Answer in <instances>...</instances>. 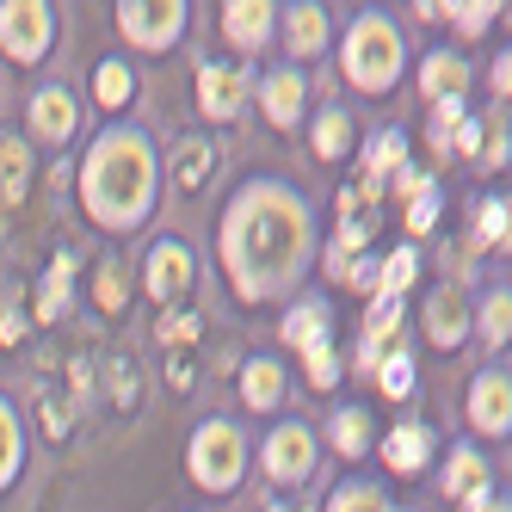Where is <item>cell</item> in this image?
<instances>
[{
	"label": "cell",
	"instance_id": "ba28073f",
	"mask_svg": "<svg viewBox=\"0 0 512 512\" xmlns=\"http://www.w3.org/2000/svg\"><path fill=\"white\" fill-rule=\"evenodd\" d=\"M192 247L186 241H173V235H161L149 253H142V290H149L155 303H179L192 290Z\"/></svg>",
	"mask_w": 512,
	"mask_h": 512
},
{
	"label": "cell",
	"instance_id": "74e56055",
	"mask_svg": "<svg viewBox=\"0 0 512 512\" xmlns=\"http://www.w3.org/2000/svg\"><path fill=\"white\" fill-rule=\"evenodd\" d=\"M309 358V389H334L340 383V352L334 346H315V352H303Z\"/></svg>",
	"mask_w": 512,
	"mask_h": 512
},
{
	"label": "cell",
	"instance_id": "ab89813d",
	"mask_svg": "<svg viewBox=\"0 0 512 512\" xmlns=\"http://www.w3.org/2000/svg\"><path fill=\"white\" fill-rule=\"evenodd\" d=\"M44 432L50 438H68V426H75V401H62V395H44Z\"/></svg>",
	"mask_w": 512,
	"mask_h": 512
},
{
	"label": "cell",
	"instance_id": "f35d334b",
	"mask_svg": "<svg viewBox=\"0 0 512 512\" xmlns=\"http://www.w3.org/2000/svg\"><path fill=\"white\" fill-rule=\"evenodd\" d=\"M451 13H457V31H463V38H475V31L494 25L500 7H494V0H469V7H451Z\"/></svg>",
	"mask_w": 512,
	"mask_h": 512
},
{
	"label": "cell",
	"instance_id": "ffe728a7",
	"mask_svg": "<svg viewBox=\"0 0 512 512\" xmlns=\"http://www.w3.org/2000/svg\"><path fill=\"white\" fill-rule=\"evenodd\" d=\"M426 457H432V426H420V420H401V426L383 438V463H389V475H420Z\"/></svg>",
	"mask_w": 512,
	"mask_h": 512
},
{
	"label": "cell",
	"instance_id": "d6a6232c",
	"mask_svg": "<svg viewBox=\"0 0 512 512\" xmlns=\"http://www.w3.org/2000/svg\"><path fill=\"white\" fill-rule=\"evenodd\" d=\"M506 210H512L506 198H482V204H475V247H506V235H512Z\"/></svg>",
	"mask_w": 512,
	"mask_h": 512
},
{
	"label": "cell",
	"instance_id": "d590c367",
	"mask_svg": "<svg viewBox=\"0 0 512 512\" xmlns=\"http://www.w3.org/2000/svg\"><path fill=\"white\" fill-rule=\"evenodd\" d=\"M463 118H469L463 99H438V105H432V149H438V155H451V136H457Z\"/></svg>",
	"mask_w": 512,
	"mask_h": 512
},
{
	"label": "cell",
	"instance_id": "836d02e7",
	"mask_svg": "<svg viewBox=\"0 0 512 512\" xmlns=\"http://www.w3.org/2000/svg\"><path fill=\"white\" fill-rule=\"evenodd\" d=\"M93 303H99L105 315H118V309L130 303V272H124L118 260H105V266L93 272Z\"/></svg>",
	"mask_w": 512,
	"mask_h": 512
},
{
	"label": "cell",
	"instance_id": "e0dca14e",
	"mask_svg": "<svg viewBox=\"0 0 512 512\" xmlns=\"http://www.w3.org/2000/svg\"><path fill=\"white\" fill-rule=\"evenodd\" d=\"M303 93H309V75H303V68H272V75L260 81V105H266V118L278 124V130H290V124H297L303 118Z\"/></svg>",
	"mask_w": 512,
	"mask_h": 512
},
{
	"label": "cell",
	"instance_id": "f6af8a7d",
	"mask_svg": "<svg viewBox=\"0 0 512 512\" xmlns=\"http://www.w3.org/2000/svg\"><path fill=\"white\" fill-rule=\"evenodd\" d=\"M488 87H494V93H500V99H506V87H512V68H506V56H500V62H494V75H488Z\"/></svg>",
	"mask_w": 512,
	"mask_h": 512
},
{
	"label": "cell",
	"instance_id": "7a4b0ae2",
	"mask_svg": "<svg viewBox=\"0 0 512 512\" xmlns=\"http://www.w3.org/2000/svg\"><path fill=\"white\" fill-rule=\"evenodd\" d=\"M161 192V155L136 124H105L81 161V204L105 235H130L155 210Z\"/></svg>",
	"mask_w": 512,
	"mask_h": 512
},
{
	"label": "cell",
	"instance_id": "f1b7e54d",
	"mask_svg": "<svg viewBox=\"0 0 512 512\" xmlns=\"http://www.w3.org/2000/svg\"><path fill=\"white\" fill-rule=\"evenodd\" d=\"M210 173H216V149H210V142H198V136H186V142L173 149V179H179L186 192H198Z\"/></svg>",
	"mask_w": 512,
	"mask_h": 512
},
{
	"label": "cell",
	"instance_id": "cb8c5ba5",
	"mask_svg": "<svg viewBox=\"0 0 512 512\" xmlns=\"http://www.w3.org/2000/svg\"><path fill=\"white\" fill-rule=\"evenodd\" d=\"M401 167H408V130H401V124H389V130H377L371 142H364V167H358V173L395 179Z\"/></svg>",
	"mask_w": 512,
	"mask_h": 512
},
{
	"label": "cell",
	"instance_id": "bcb514c9",
	"mask_svg": "<svg viewBox=\"0 0 512 512\" xmlns=\"http://www.w3.org/2000/svg\"><path fill=\"white\" fill-rule=\"evenodd\" d=\"M272 512H309V506H272Z\"/></svg>",
	"mask_w": 512,
	"mask_h": 512
},
{
	"label": "cell",
	"instance_id": "4dcf8cb0",
	"mask_svg": "<svg viewBox=\"0 0 512 512\" xmlns=\"http://www.w3.org/2000/svg\"><path fill=\"white\" fill-rule=\"evenodd\" d=\"M309 142H315L321 161H340V155L352 149V112H321L315 130H309Z\"/></svg>",
	"mask_w": 512,
	"mask_h": 512
},
{
	"label": "cell",
	"instance_id": "7bdbcfd3",
	"mask_svg": "<svg viewBox=\"0 0 512 512\" xmlns=\"http://www.w3.org/2000/svg\"><path fill=\"white\" fill-rule=\"evenodd\" d=\"M25 340V315L19 309H0V346H19Z\"/></svg>",
	"mask_w": 512,
	"mask_h": 512
},
{
	"label": "cell",
	"instance_id": "8d00e7d4",
	"mask_svg": "<svg viewBox=\"0 0 512 512\" xmlns=\"http://www.w3.org/2000/svg\"><path fill=\"white\" fill-rule=\"evenodd\" d=\"M438 210H445V198H438V179H426V186L408 198V229H414V235H426V229L438 223Z\"/></svg>",
	"mask_w": 512,
	"mask_h": 512
},
{
	"label": "cell",
	"instance_id": "d6986e66",
	"mask_svg": "<svg viewBox=\"0 0 512 512\" xmlns=\"http://www.w3.org/2000/svg\"><path fill=\"white\" fill-rule=\"evenodd\" d=\"M278 13H284V50H290V68L327 50V7H278Z\"/></svg>",
	"mask_w": 512,
	"mask_h": 512
},
{
	"label": "cell",
	"instance_id": "ac0fdd59",
	"mask_svg": "<svg viewBox=\"0 0 512 512\" xmlns=\"http://www.w3.org/2000/svg\"><path fill=\"white\" fill-rule=\"evenodd\" d=\"M25 186H31V149H25V136L0 130V229H7V216L25 204Z\"/></svg>",
	"mask_w": 512,
	"mask_h": 512
},
{
	"label": "cell",
	"instance_id": "30bf717a",
	"mask_svg": "<svg viewBox=\"0 0 512 512\" xmlns=\"http://www.w3.org/2000/svg\"><path fill=\"white\" fill-rule=\"evenodd\" d=\"M247 93H253V75H247L241 62H204L198 68V105H204V118H216V124L241 118Z\"/></svg>",
	"mask_w": 512,
	"mask_h": 512
},
{
	"label": "cell",
	"instance_id": "4316f807",
	"mask_svg": "<svg viewBox=\"0 0 512 512\" xmlns=\"http://www.w3.org/2000/svg\"><path fill=\"white\" fill-rule=\"evenodd\" d=\"M25 469V426H19V408L0 395V488H13Z\"/></svg>",
	"mask_w": 512,
	"mask_h": 512
},
{
	"label": "cell",
	"instance_id": "6da1fadb",
	"mask_svg": "<svg viewBox=\"0 0 512 512\" xmlns=\"http://www.w3.org/2000/svg\"><path fill=\"white\" fill-rule=\"evenodd\" d=\"M315 266L309 198L284 179H247L223 210V272L241 303L290 297Z\"/></svg>",
	"mask_w": 512,
	"mask_h": 512
},
{
	"label": "cell",
	"instance_id": "7c38bea8",
	"mask_svg": "<svg viewBox=\"0 0 512 512\" xmlns=\"http://www.w3.org/2000/svg\"><path fill=\"white\" fill-rule=\"evenodd\" d=\"M272 31H278V7H272V0H229V7H223V38L241 56H260L272 44Z\"/></svg>",
	"mask_w": 512,
	"mask_h": 512
},
{
	"label": "cell",
	"instance_id": "7402d4cb",
	"mask_svg": "<svg viewBox=\"0 0 512 512\" xmlns=\"http://www.w3.org/2000/svg\"><path fill=\"white\" fill-rule=\"evenodd\" d=\"M68 309H75V253H56L50 272L38 278V321H62Z\"/></svg>",
	"mask_w": 512,
	"mask_h": 512
},
{
	"label": "cell",
	"instance_id": "f546056e",
	"mask_svg": "<svg viewBox=\"0 0 512 512\" xmlns=\"http://www.w3.org/2000/svg\"><path fill=\"white\" fill-rule=\"evenodd\" d=\"M327 512H395V506H389V494L377 482H358L352 475V482H340L334 494H327Z\"/></svg>",
	"mask_w": 512,
	"mask_h": 512
},
{
	"label": "cell",
	"instance_id": "484cf974",
	"mask_svg": "<svg viewBox=\"0 0 512 512\" xmlns=\"http://www.w3.org/2000/svg\"><path fill=\"white\" fill-rule=\"evenodd\" d=\"M93 99H99V112H124V105L136 99V75H130V62H112L105 56L93 68Z\"/></svg>",
	"mask_w": 512,
	"mask_h": 512
},
{
	"label": "cell",
	"instance_id": "9a60e30c",
	"mask_svg": "<svg viewBox=\"0 0 512 512\" xmlns=\"http://www.w3.org/2000/svg\"><path fill=\"white\" fill-rule=\"evenodd\" d=\"M278 334H284V346H297V352L334 346V340H327V334H334V309H327V297H297V303L284 309Z\"/></svg>",
	"mask_w": 512,
	"mask_h": 512
},
{
	"label": "cell",
	"instance_id": "2e32d148",
	"mask_svg": "<svg viewBox=\"0 0 512 512\" xmlns=\"http://www.w3.org/2000/svg\"><path fill=\"white\" fill-rule=\"evenodd\" d=\"M426 334H432V346H445V352L469 340V297L457 284H438L426 297Z\"/></svg>",
	"mask_w": 512,
	"mask_h": 512
},
{
	"label": "cell",
	"instance_id": "d4e9b609",
	"mask_svg": "<svg viewBox=\"0 0 512 512\" xmlns=\"http://www.w3.org/2000/svg\"><path fill=\"white\" fill-rule=\"evenodd\" d=\"M414 284H420V247H395L389 260H377V290H371V297H389V303H401Z\"/></svg>",
	"mask_w": 512,
	"mask_h": 512
},
{
	"label": "cell",
	"instance_id": "5bb4252c",
	"mask_svg": "<svg viewBox=\"0 0 512 512\" xmlns=\"http://www.w3.org/2000/svg\"><path fill=\"white\" fill-rule=\"evenodd\" d=\"M438 494L445 500H482V494H494V475H488V457L475 451V445H451V457H445V469H438Z\"/></svg>",
	"mask_w": 512,
	"mask_h": 512
},
{
	"label": "cell",
	"instance_id": "ee69618b",
	"mask_svg": "<svg viewBox=\"0 0 512 512\" xmlns=\"http://www.w3.org/2000/svg\"><path fill=\"white\" fill-rule=\"evenodd\" d=\"M463 512H512V506H506V494H482V500H469Z\"/></svg>",
	"mask_w": 512,
	"mask_h": 512
},
{
	"label": "cell",
	"instance_id": "44dd1931",
	"mask_svg": "<svg viewBox=\"0 0 512 512\" xmlns=\"http://www.w3.org/2000/svg\"><path fill=\"white\" fill-rule=\"evenodd\" d=\"M241 401H247L253 414L284 408V364L278 358H247L241 364Z\"/></svg>",
	"mask_w": 512,
	"mask_h": 512
},
{
	"label": "cell",
	"instance_id": "60d3db41",
	"mask_svg": "<svg viewBox=\"0 0 512 512\" xmlns=\"http://www.w3.org/2000/svg\"><path fill=\"white\" fill-rule=\"evenodd\" d=\"M198 327H204L198 315H167V321H161V340H167V346H179V340H192Z\"/></svg>",
	"mask_w": 512,
	"mask_h": 512
},
{
	"label": "cell",
	"instance_id": "4fadbf2b",
	"mask_svg": "<svg viewBox=\"0 0 512 512\" xmlns=\"http://www.w3.org/2000/svg\"><path fill=\"white\" fill-rule=\"evenodd\" d=\"M75 130H81L75 93H62V87H38V93H31V136H38L44 149H62Z\"/></svg>",
	"mask_w": 512,
	"mask_h": 512
},
{
	"label": "cell",
	"instance_id": "603a6c76",
	"mask_svg": "<svg viewBox=\"0 0 512 512\" xmlns=\"http://www.w3.org/2000/svg\"><path fill=\"white\" fill-rule=\"evenodd\" d=\"M463 87H469V62L457 56V50H432L426 62H420V93L438 105V99H463Z\"/></svg>",
	"mask_w": 512,
	"mask_h": 512
},
{
	"label": "cell",
	"instance_id": "9c48e42d",
	"mask_svg": "<svg viewBox=\"0 0 512 512\" xmlns=\"http://www.w3.org/2000/svg\"><path fill=\"white\" fill-rule=\"evenodd\" d=\"M408 352V321H401V303L389 297H371V315H364V334H358V371H377L383 358Z\"/></svg>",
	"mask_w": 512,
	"mask_h": 512
},
{
	"label": "cell",
	"instance_id": "8fae6325",
	"mask_svg": "<svg viewBox=\"0 0 512 512\" xmlns=\"http://www.w3.org/2000/svg\"><path fill=\"white\" fill-rule=\"evenodd\" d=\"M469 426L488 432V438L512 432V377H506V364H488V371L469 383Z\"/></svg>",
	"mask_w": 512,
	"mask_h": 512
},
{
	"label": "cell",
	"instance_id": "e575fe53",
	"mask_svg": "<svg viewBox=\"0 0 512 512\" xmlns=\"http://www.w3.org/2000/svg\"><path fill=\"white\" fill-rule=\"evenodd\" d=\"M414 383H420V377H414V352H395V358L377 364V389H383L389 401H408Z\"/></svg>",
	"mask_w": 512,
	"mask_h": 512
},
{
	"label": "cell",
	"instance_id": "52a82bcc",
	"mask_svg": "<svg viewBox=\"0 0 512 512\" xmlns=\"http://www.w3.org/2000/svg\"><path fill=\"white\" fill-rule=\"evenodd\" d=\"M118 31L136 50H173L179 31H186V0H124L118 7Z\"/></svg>",
	"mask_w": 512,
	"mask_h": 512
},
{
	"label": "cell",
	"instance_id": "b9f144b4",
	"mask_svg": "<svg viewBox=\"0 0 512 512\" xmlns=\"http://www.w3.org/2000/svg\"><path fill=\"white\" fill-rule=\"evenodd\" d=\"M451 142H457V155H482V124H475V118H463Z\"/></svg>",
	"mask_w": 512,
	"mask_h": 512
},
{
	"label": "cell",
	"instance_id": "277c9868",
	"mask_svg": "<svg viewBox=\"0 0 512 512\" xmlns=\"http://www.w3.org/2000/svg\"><path fill=\"white\" fill-rule=\"evenodd\" d=\"M186 469H192V482L210 488V494L241 488V469H247V438H241V426L235 420H204L192 432V463Z\"/></svg>",
	"mask_w": 512,
	"mask_h": 512
},
{
	"label": "cell",
	"instance_id": "5b68a950",
	"mask_svg": "<svg viewBox=\"0 0 512 512\" xmlns=\"http://www.w3.org/2000/svg\"><path fill=\"white\" fill-rule=\"evenodd\" d=\"M260 463H266V482L278 488H303L315 463H321V445H315V432L303 420H278L266 432V445H260Z\"/></svg>",
	"mask_w": 512,
	"mask_h": 512
},
{
	"label": "cell",
	"instance_id": "1f68e13d",
	"mask_svg": "<svg viewBox=\"0 0 512 512\" xmlns=\"http://www.w3.org/2000/svg\"><path fill=\"white\" fill-rule=\"evenodd\" d=\"M506 334H512V290L500 284V290H488V297H482V346L500 352Z\"/></svg>",
	"mask_w": 512,
	"mask_h": 512
},
{
	"label": "cell",
	"instance_id": "83f0119b",
	"mask_svg": "<svg viewBox=\"0 0 512 512\" xmlns=\"http://www.w3.org/2000/svg\"><path fill=\"white\" fill-rule=\"evenodd\" d=\"M327 438H334L340 457H364L377 432H371V414H364V408H334V420H327Z\"/></svg>",
	"mask_w": 512,
	"mask_h": 512
},
{
	"label": "cell",
	"instance_id": "8992f818",
	"mask_svg": "<svg viewBox=\"0 0 512 512\" xmlns=\"http://www.w3.org/2000/svg\"><path fill=\"white\" fill-rule=\"evenodd\" d=\"M56 44V7H44V0H7L0 7V50H7L13 62H44V50Z\"/></svg>",
	"mask_w": 512,
	"mask_h": 512
},
{
	"label": "cell",
	"instance_id": "3957f363",
	"mask_svg": "<svg viewBox=\"0 0 512 512\" xmlns=\"http://www.w3.org/2000/svg\"><path fill=\"white\" fill-rule=\"evenodd\" d=\"M401 62H408V44L389 13H352L346 38H340V75L358 93H389L401 81Z\"/></svg>",
	"mask_w": 512,
	"mask_h": 512
}]
</instances>
